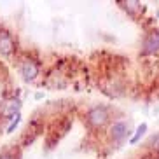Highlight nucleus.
Returning <instances> with one entry per match:
<instances>
[{
    "mask_svg": "<svg viewBox=\"0 0 159 159\" xmlns=\"http://www.w3.org/2000/svg\"><path fill=\"white\" fill-rule=\"evenodd\" d=\"M88 121H89V124L94 126V128L103 126V124L108 121L107 108H105V107H94V108H91L89 114H88Z\"/></svg>",
    "mask_w": 159,
    "mask_h": 159,
    "instance_id": "f257e3e1",
    "label": "nucleus"
},
{
    "mask_svg": "<svg viewBox=\"0 0 159 159\" xmlns=\"http://www.w3.org/2000/svg\"><path fill=\"white\" fill-rule=\"evenodd\" d=\"M19 68H21V74H23V77L26 80H32L39 75V66H37V63L32 61V60H23L21 65H19Z\"/></svg>",
    "mask_w": 159,
    "mask_h": 159,
    "instance_id": "f03ea898",
    "label": "nucleus"
},
{
    "mask_svg": "<svg viewBox=\"0 0 159 159\" xmlns=\"http://www.w3.org/2000/svg\"><path fill=\"white\" fill-rule=\"evenodd\" d=\"M12 49H14V40H12V37L7 32H2L0 33V52L9 54Z\"/></svg>",
    "mask_w": 159,
    "mask_h": 159,
    "instance_id": "7ed1b4c3",
    "label": "nucleus"
},
{
    "mask_svg": "<svg viewBox=\"0 0 159 159\" xmlns=\"http://www.w3.org/2000/svg\"><path fill=\"white\" fill-rule=\"evenodd\" d=\"M159 49V33H150L143 42V52H154Z\"/></svg>",
    "mask_w": 159,
    "mask_h": 159,
    "instance_id": "20e7f679",
    "label": "nucleus"
},
{
    "mask_svg": "<svg viewBox=\"0 0 159 159\" xmlns=\"http://www.w3.org/2000/svg\"><path fill=\"white\" fill-rule=\"evenodd\" d=\"M112 140H116V142H119V140H122L124 136H126V124L124 122H116L112 126Z\"/></svg>",
    "mask_w": 159,
    "mask_h": 159,
    "instance_id": "39448f33",
    "label": "nucleus"
},
{
    "mask_svg": "<svg viewBox=\"0 0 159 159\" xmlns=\"http://www.w3.org/2000/svg\"><path fill=\"white\" fill-rule=\"evenodd\" d=\"M122 5H124V9H126L129 14H136V12L142 11V4L136 2V0H126V2H122Z\"/></svg>",
    "mask_w": 159,
    "mask_h": 159,
    "instance_id": "423d86ee",
    "label": "nucleus"
},
{
    "mask_svg": "<svg viewBox=\"0 0 159 159\" xmlns=\"http://www.w3.org/2000/svg\"><path fill=\"white\" fill-rule=\"evenodd\" d=\"M145 131H147V124H140V128H138V129H136V133H135V136H133V138H131V143H136V142L140 140V136L143 135Z\"/></svg>",
    "mask_w": 159,
    "mask_h": 159,
    "instance_id": "0eeeda50",
    "label": "nucleus"
},
{
    "mask_svg": "<svg viewBox=\"0 0 159 159\" xmlns=\"http://www.w3.org/2000/svg\"><path fill=\"white\" fill-rule=\"evenodd\" d=\"M149 145L152 147V149L159 150V133H156V135L150 138V140H149Z\"/></svg>",
    "mask_w": 159,
    "mask_h": 159,
    "instance_id": "6e6552de",
    "label": "nucleus"
},
{
    "mask_svg": "<svg viewBox=\"0 0 159 159\" xmlns=\"http://www.w3.org/2000/svg\"><path fill=\"white\" fill-rule=\"evenodd\" d=\"M0 159H11V157H7V156H4V157H0Z\"/></svg>",
    "mask_w": 159,
    "mask_h": 159,
    "instance_id": "1a4fd4ad",
    "label": "nucleus"
}]
</instances>
